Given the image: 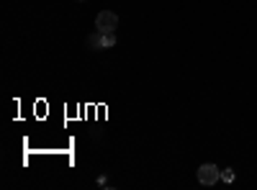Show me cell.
<instances>
[{"instance_id":"cell-1","label":"cell","mask_w":257,"mask_h":190,"mask_svg":"<svg viewBox=\"0 0 257 190\" xmlns=\"http://www.w3.org/2000/svg\"><path fill=\"white\" fill-rule=\"evenodd\" d=\"M118 29V16L113 11H100L95 16V31H103V34H111Z\"/></svg>"},{"instance_id":"cell-2","label":"cell","mask_w":257,"mask_h":190,"mask_svg":"<svg viewBox=\"0 0 257 190\" xmlns=\"http://www.w3.org/2000/svg\"><path fill=\"white\" fill-rule=\"evenodd\" d=\"M221 180V170L216 164H201L198 167V182L201 185H216Z\"/></svg>"},{"instance_id":"cell-3","label":"cell","mask_w":257,"mask_h":190,"mask_svg":"<svg viewBox=\"0 0 257 190\" xmlns=\"http://www.w3.org/2000/svg\"><path fill=\"white\" fill-rule=\"evenodd\" d=\"M88 47H90V49H95V52H98V49H103V34H100V31H93V34L88 36Z\"/></svg>"},{"instance_id":"cell-4","label":"cell","mask_w":257,"mask_h":190,"mask_svg":"<svg viewBox=\"0 0 257 190\" xmlns=\"http://www.w3.org/2000/svg\"><path fill=\"white\" fill-rule=\"evenodd\" d=\"M100 34H103V31H100ZM111 47H116V31L103 34V49H111Z\"/></svg>"},{"instance_id":"cell-5","label":"cell","mask_w":257,"mask_h":190,"mask_svg":"<svg viewBox=\"0 0 257 190\" xmlns=\"http://www.w3.org/2000/svg\"><path fill=\"white\" fill-rule=\"evenodd\" d=\"M221 177H224L226 182H231V180H234V172H231V170H224V172H221Z\"/></svg>"},{"instance_id":"cell-6","label":"cell","mask_w":257,"mask_h":190,"mask_svg":"<svg viewBox=\"0 0 257 190\" xmlns=\"http://www.w3.org/2000/svg\"><path fill=\"white\" fill-rule=\"evenodd\" d=\"M77 3H82V0H77Z\"/></svg>"}]
</instances>
